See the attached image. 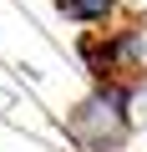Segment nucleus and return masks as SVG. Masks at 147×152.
I'll return each mask as SVG.
<instances>
[{"label": "nucleus", "mask_w": 147, "mask_h": 152, "mask_svg": "<svg viewBox=\"0 0 147 152\" xmlns=\"http://www.w3.org/2000/svg\"><path fill=\"white\" fill-rule=\"evenodd\" d=\"M81 61L91 71V81H147V20L122 15L117 26L86 31L81 36Z\"/></svg>", "instance_id": "obj_2"}, {"label": "nucleus", "mask_w": 147, "mask_h": 152, "mask_svg": "<svg viewBox=\"0 0 147 152\" xmlns=\"http://www.w3.org/2000/svg\"><path fill=\"white\" fill-rule=\"evenodd\" d=\"M56 10L81 31H102V26H117L122 15H132L127 0H56Z\"/></svg>", "instance_id": "obj_3"}, {"label": "nucleus", "mask_w": 147, "mask_h": 152, "mask_svg": "<svg viewBox=\"0 0 147 152\" xmlns=\"http://www.w3.org/2000/svg\"><path fill=\"white\" fill-rule=\"evenodd\" d=\"M137 86L142 81H91L81 102H71L61 122L71 152H127L137 132Z\"/></svg>", "instance_id": "obj_1"}, {"label": "nucleus", "mask_w": 147, "mask_h": 152, "mask_svg": "<svg viewBox=\"0 0 147 152\" xmlns=\"http://www.w3.org/2000/svg\"><path fill=\"white\" fill-rule=\"evenodd\" d=\"M137 107H147V81H142V86H137Z\"/></svg>", "instance_id": "obj_4"}]
</instances>
